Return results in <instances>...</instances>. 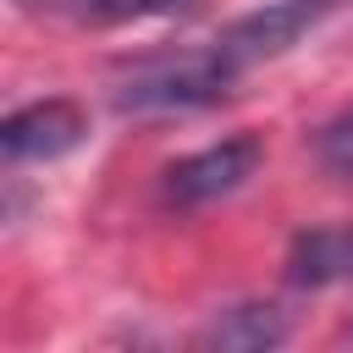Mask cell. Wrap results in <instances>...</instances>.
Here are the masks:
<instances>
[{
    "label": "cell",
    "instance_id": "3",
    "mask_svg": "<svg viewBox=\"0 0 353 353\" xmlns=\"http://www.w3.org/2000/svg\"><path fill=\"white\" fill-rule=\"evenodd\" d=\"M83 132H88V116L72 99H39V105H22L6 116L0 149L11 160H61L83 143Z\"/></svg>",
    "mask_w": 353,
    "mask_h": 353
},
{
    "label": "cell",
    "instance_id": "4",
    "mask_svg": "<svg viewBox=\"0 0 353 353\" xmlns=\"http://www.w3.org/2000/svg\"><path fill=\"white\" fill-rule=\"evenodd\" d=\"M309 22H314V6H303V0H281V6H265V11L237 17L215 44H221L237 66H254V61H265V55H281Z\"/></svg>",
    "mask_w": 353,
    "mask_h": 353
},
{
    "label": "cell",
    "instance_id": "2",
    "mask_svg": "<svg viewBox=\"0 0 353 353\" xmlns=\"http://www.w3.org/2000/svg\"><path fill=\"white\" fill-rule=\"evenodd\" d=\"M259 160H265V143H259L254 132H237V138H221V143H210V149L182 154L176 165H165L160 193H165V204L193 210V204H210V199L237 193V188L259 171Z\"/></svg>",
    "mask_w": 353,
    "mask_h": 353
},
{
    "label": "cell",
    "instance_id": "1",
    "mask_svg": "<svg viewBox=\"0 0 353 353\" xmlns=\"http://www.w3.org/2000/svg\"><path fill=\"white\" fill-rule=\"evenodd\" d=\"M237 61L210 44V50H176V55H149L138 61L121 88H116V110H199L226 99V88L237 83Z\"/></svg>",
    "mask_w": 353,
    "mask_h": 353
},
{
    "label": "cell",
    "instance_id": "8",
    "mask_svg": "<svg viewBox=\"0 0 353 353\" xmlns=\"http://www.w3.org/2000/svg\"><path fill=\"white\" fill-rule=\"evenodd\" d=\"M314 154H320V165H325V171L353 176V110H347V116H336L331 127H320Z\"/></svg>",
    "mask_w": 353,
    "mask_h": 353
},
{
    "label": "cell",
    "instance_id": "9",
    "mask_svg": "<svg viewBox=\"0 0 353 353\" xmlns=\"http://www.w3.org/2000/svg\"><path fill=\"white\" fill-rule=\"evenodd\" d=\"M303 6H314V11H325V6H342V0H303Z\"/></svg>",
    "mask_w": 353,
    "mask_h": 353
},
{
    "label": "cell",
    "instance_id": "7",
    "mask_svg": "<svg viewBox=\"0 0 353 353\" xmlns=\"http://www.w3.org/2000/svg\"><path fill=\"white\" fill-rule=\"evenodd\" d=\"M33 6L77 17V22H143V17H176L193 0H33Z\"/></svg>",
    "mask_w": 353,
    "mask_h": 353
},
{
    "label": "cell",
    "instance_id": "6",
    "mask_svg": "<svg viewBox=\"0 0 353 353\" xmlns=\"http://www.w3.org/2000/svg\"><path fill=\"white\" fill-rule=\"evenodd\" d=\"M281 336H287V320L276 303H237L204 331V342L226 353H259V347H276Z\"/></svg>",
    "mask_w": 353,
    "mask_h": 353
},
{
    "label": "cell",
    "instance_id": "5",
    "mask_svg": "<svg viewBox=\"0 0 353 353\" xmlns=\"http://www.w3.org/2000/svg\"><path fill=\"white\" fill-rule=\"evenodd\" d=\"M287 281L292 287H336L353 281V221L347 226H314L292 243L287 254Z\"/></svg>",
    "mask_w": 353,
    "mask_h": 353
}]
</instances>
